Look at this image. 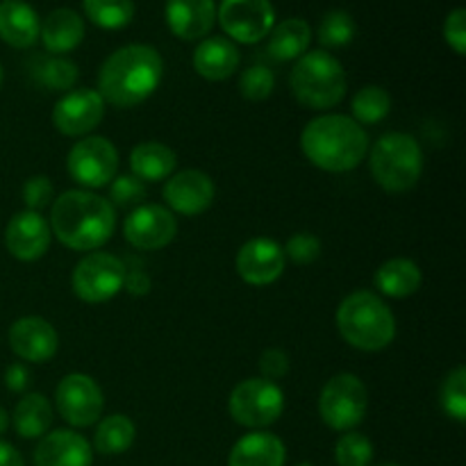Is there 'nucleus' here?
<instances>
[{"label":"nucleus","instance_id":"45","mask_svg":"<svg viewBox=\"0 0 466 466\" xmlns=\"http://www.w3.org/2000/svg\"><path fill=\"white\" fill-rule=\"evenodd\" d=\"M7 428H9V414H7V410L0 408V435H3Z\"/></svg>","mask_w":466,"mask_h":466},{"label":"nucleus","instance_id":"32","mask_svg":"<svg viewBox=\"0 0 466 466\" xmlns=\"http://www.w3.org/2000/svg\"><path fill=\"white\" fill-rule=\"evenodd\" d=\"M355 35H358V25H355V18L346 9H332V12H328L319 21L317 27L319 44L326 50L346 48L355 39Z\"/></svg>","mask_w":466,"mask_h":466},{"label":"nucleus","instance_id":"5","mask_svg":"<svg viewBox=\"0 0 466 466\" xmlns=\"http://www.w3.org/2000/svg\"><path fill=\"white\" fill-rule=\"evenodd\" d=\"M289 85L300 105L309 109H330L341 103L349 82L339 59L319 48L296 59Z\"/></svg>","mask_w":466,"mask_h":466},{"label":"nucleus","instance_id":"42","mask_svg":"<svg viewBox=\"0 0 466 466\" xmlns=\"http://www.w3.org/2000/svg\"><path fill=\"white\" fill-rule=\"evenodd\" d=\"M5 385H7L9 391L21 394V391H25L27 385H30V371H27L23 364H12V367H7V371H5Z\"/></svg>","mask_w":466,"mask_h":466},{"label":"nucleus","instance_id":"30","mask_svg":"<svg viewBox=\"0 0 466 466\" xmlns=\"http://www.w3.org/2000/svg\"><path fill=\"white\" fill-rule=\"evenodd\" d=\"M86 18L103 30H123L135 18V0H82Z\"/></svg>","mask_w":466,"mask_h":466},{"label":"nucleus","instance_id":"36","mask_svg":"<svg viewBox=\"0 0 466 466\" xmlns=\"http://www.w3.org/2000/svg\"><path fill=\"white\" fill-rule=\"evenodd\" d=\"M273 89H276V76H273L271 68L258 64V66H250L241 73L239 91L246 100H253V103L267 100L273 94Z\"/></svg>","mask_w":466,"mask_h":466},{"label":"nucleus","instance_id":"23","mask_svg":"<svg viewBox=\"0 0 466 466\" xmlns=\"http://www.w3.org/2000/svg\"><path fill=\"white\" fill-rule=\"evenodd\" d=\"M39 39L48 53H71L85 41V21L76 9L57 7L41 21Z\"/></svg>","mask_w":466,"mask_h":466},{"label":"nucleus","instance_id":"47","mask_svg":"<svg viewBox=\"0 0 466 466\" xmlns=\"http://www.w3.org/2000/svg\"><path fill=\"white\" fill-rule=\"evenodd\" d=\"M0 85H3V66H0Z\"/></svg>","mask_w":466,"mask_h":466},{"label":"nucleus","instance_id":"35","mask_svg":"<svg viewBox=\"0 0 466 466\" xmlns=\"http://www.w3.org/2000/svg\"><path fill=\"white\" fill-rule=\"evenodd\" d=\"M335 460L339 466H371L373 462V444L369 437L360 432H346L339 437L335 446Z\"/></svg>","mask_w":466,"mask_h":466},{"label":"nucleus","instance_id":"25","mask_svg":"<svg viewBox=\"0 0 466 466\" xmlns=\"http://www.w3.org/2000/svg\"><path fill=\"white\" fill-rule=\"evenodd\" d=\"M312 44V27L303 18H285L268 32V55L278 62H291L308 53Z\"/></svg>","mask_w":466,"mask_h":466},{"label":"nucleus","instance_id":"29","mask_svg":"<svg viewBox=\"0 0 466 466\" xmlns=\"http://www.w3.org/2000/svg\"><path fill=\"white\" fill-rule=\"evenodd\" d=\"M137 428L126 414H112L103 419L94 437V446L103 455H121L135 444Z\"/></svg>","mask_w":466,"mask_h":466},{"label":"nucleus","instance_id":"1","mask_svg":"<svg viewBox=\"0 0 466 466\" xmlns=\"http://www.w3.org/2000/svg\"><path fill=\"white\" fill-rule=\"evenodd\" d=\"M164 76L162 55L148 44L114 50L98 73V94L114 107H135L155 94Z\"/></svg>","mask_w":466,"mask_h":466},{"label":"nucleus","instance_id":"19","mask_svg":"<svg viewBox=\"0 0 466 466\" xmlns=\"http://www.w3.org/2000/svg\"><path fill=\"white\" fill-rule=\"evenodd\" d=\"M167 25L182 41H198L212 32L217 23L214 0H168Z\"/></svg>","mask_w":466,"mask_h":466},{"label":"nucleus","instance_id":"3","mask_svg":"<svg viewBox=\"0 0 466 466\" xmlns=\"http://www.w3.org/2000/svg\"><path fill=\"white\" fill-rule=\"evenodd\" d=\"M300 148L314 167L330 173H346L360 167L369 153V135L350 116L323 114L305 126Z\"/></svg>","mask_w":466,"mask_h":466},{"label":"nucleus","instance_id":"9","mask_svg":"<svg viewBox=\"0 0 466 466\" xmlns=\"http://www.w3.org/2000/svg\"><path fill=\"white\" fill-rule=\"evenodd\" d=\"M126 264L109 253H89L73 271V291L85 303H105L123 289Z\"/></svg>","mask_w":466,"mask_h":466},{"label":"nucleus","instance_id":"17","mask_svg":"<svg viewBox=\"0 0 466 466\" xmlns=\"http://www.w3.org/2000/svg\"><path fill=\"white\" fill-rule=\"evenodd\" d=\"M5 246L9 255L21 262H35L44 258L50 246V228L48 221L39 212H18L12 217L5 230Z\"/></svg>","mask_w":466,"mask_h":466},{"label":"nucleus","instance_id":"28","mask_svg":"<svg viewBox=\"0 0 466 466\" xmlns=\"http://www.w3.org/2000/svg\"><path fill=\"white\" fill-rule=\"evenodd\" d=\"M53 423V408L41 394H27L14 410V428L23 440H36L48 432Z\"/></svg>","mask_w":466,"mask_h":466},{"label":"nucleus","instance_id":"33","mask_svg":"<svg viewBox=\"0 0 466 466\" xmlns=\"http://www.w3.org/2000/svg\"><path fill=\"white\" fill-rule=\"evenodd\" d=\"M353 121L362 123V126H376V123L385 121L391 112V98L382 86H364L353 96Z\"/></svg>","mask_w":466,"mask_h":466},{"label":"nucleus","instance_id":"11","mask_svg":"<svg viewBox=\"0 0 466 466\" xmlns=\"http://www.w3.org/2000/svg\"><path fill=\"white\" fill-rule=\"evenodd\" d=\"M66 167L77 185L98 189L116 177L118 153L112 141L105 137H86L73 146Z\"/></svg>","mask_w":466,"mask_h":466},{"label":"nucleus","instance_id":"39","mask_svg":"<svg viewBox=\"0 0 466 466\" xmlns=\"http://www.w3.org/2000/svg\"><path fill=\"white\" fill-rule=\"evenodd\" d=\"M53 182L44 176H35L23 185V203L30 212H41L53 203Z\"/></svg>","mask_w":466,"mask_h":466},{"label":"nucleus","instance_id":"40","mask_svg":"<svg viewBox=\"0 0 466 466\" xmlns=\"http://www.w3.org/2000/svg\"><path fill=\"white\" fill-rule=\"evenodd\" d=\"M444 39L458 55L466 53V9L455 7L444 21Z\"/></svg>","mask_w":466,"mask_h":466},{"label":"nucleus","instance_id":"24","mask_svg":"<svg viewBox=\"0 0 466 466\" xmlns=\"http://www.w3.org/2000/svg\"><path fill=\"white\" fill-rule=\"evenodd\" d=\"M287 449L271 432H250L230 451L228 466H285Z\"/></svg>","mask_w":466,"mask_h":466},{"label":"nucleus","instance_id":"20","mask_svg":"<svg viewBox=\"0 0 466 466\" xmlns=\"http://www.w3.org/2000/svg\"><path fill=\"white\" fill-rule=\"evenodd\" d=\"M91 444L76 431H55L41 437L35 449V466H91Z\"/></svg>","mask_w":466,"mask_h":466},{"label":"nucleus","instance_id":"21","mask_svg":"<svg viewBox=\"0 0 466 466\" xmlns=\"http://www.w3.org/2000/svg\"><path fill=\"white\" fill-rule=\"evenodd\" d=\"M241 55L228 36H205L194 50V68L209 82L228 80L239 68Z\"/></svg>","mask_w":466,"mask_h":466},{"label":"nucleus","instance_id":"31","mask_svg":"<svg viewBox=\"0 0 466 466\" xmlns=\"http://www.w3.org/2000/svg\"><path fill=\"white\" fill-rule=\"evenodd\" d=\"M35 77L39 80L41 86L50 91H68L76 86L80 71H77L76 62L68 57L55 55V57H39L35 66Z\"/></svg>","mask_w":466,"mask_h":466},{"label":"nucleus","instance_id":"27","mask_svg":"<svg viewBox=\"0 0 466 466\" xmlns=\"http://www.w3.org/2000/svg\"><path fill=\"white\" fill-rule=\"evenodd\" d=\"M376 287L380 294L390 296V299H408V296L417 294L421 287V268L412 262V259L396 258L382 264L376 271Z\"/></svg>","mask_w":466,"mask_h":466},{"label":"nucleus","instance_id":"43","mask_svg":"<svg viewBox=\"0 0 466 466\" xmlns=\"http://www.w3.org/2000/svg\"><path fill=\"white\" fill-rule=\"evenodd\" d=\"M123 289L132 296H146L150 291V278L144 271H130L126 273L123 280Z\"/></svg>","mask_w":466,"mask_h":466},{"label":"nucleus","instance_id":"38","mask_svg":"<svg viewBox=\"0 0 466 466\" xmlns=\"http://www.w3.org/2000/svg\"><path fill=\"white\" fill-rule=\"evenodd\" d=\"M285 255L296 264H312L321 255V241L309 232H299L287 241Z\"/></svg>","mask_w":466,"mask_h":466},{"label":"nucleus","instance_id":"13","mask_svg":"<svg viewBox=\"0 0 466 466\" xmlns=\"http://www.w3.org/2000/svg\"><path fill=\"white\" fill-rule=\"evenodd\" d=\"M123 235L135 248L159 250L176 239L177 221L168 208L139 205L123 223Z\"/></svg>","mask_w":466,"mask_h":466},{"label":"nucleus","instance_id":"10","mask_svg":"<svg viewBox=\"0 0 466 466\" xmlns=\"http://www.w3.org/2000/svg\"><path fill=\"white\" fill-rule=\"evenodd\" d=\"M217 18L230 41L258 44L276 25V9L271 0H223Z\"/></svg>","mask_w":466,"mask_h":466},{"label":"nucleus","instance_id":"16","mask_svg":"<svg viewBox=\"0 0 466 466\" xmlns=\"http://www.w3.org/2000/svg\"><path fill=\"white\" fill-rule=\"evenodd\" d=\"M214 194L217 189H214L212 177L196 168L176 173L164 185V200L168 209L185 217H198L208 212L214 203Z\"/></svg>","mask_w":466,"mask_h":466},{"label":"nucleus","instance_id":"26","mask_svg":"<svg viewBox=\"0 0 466 466\" xmlns=\"http://www.w3.org/2000/svg\"><path fill=\"white\" fill-rule=\"evenodd\" d=\"M176 153L157 141H144L130 153L132 176L139 177L141 182L168 180L176 171Z\"/></svg>","mask_w":466,"mask_h":466},{"label":"nucleus","instance_id":"48","mask_svg":"<svg viewBox=\"0 0 466 466\" xmlns=\"http://www.w3.org/2000/svg\"><path fill=\"white\" fill-rule=\"evenodd\" d=\"M299 466H314V464H309V462H305V464H299Z\"/></svg>","mask_w":466,"mask_h":466},{"label":"nucleus","instance_id":"22","mask_svg":"<svg viewBox=\"0 0 466 466\" xmlns=\"http://www.w3.org/2000/svg\"><path fill=\"white\" fill-rule=\"evenodd\" d=\"M41 21L25 0H0V39L12 48H32L39 41Z\"/></svg>","mask_w":466,"mask_h":466},{"label":"nucleus","instance_id":"2","mask_svg":"<svg viewBox=\"0 0 466 466\" xmlns=\"http://www.w3.org/2000/svg\"><path fill=\"white\" fill-rule=\"evenodd\" d=\"M50 230L73 250H96L116 230V209L103 196L89 191H64L55 198Z\"/></svg>","mask_w":466,"mask_h":466},{"label":"nucleus","instance_id":"46","mask_svg":"<svg viewBox=\"0 0 466 466\" xmlns=\"http://www.w3.org/2000/svg\"><path fill=\"white\" fill-rule=\"evenodd\" d=\"M376 466H400V464H394V462H385V464H376Z\"/></svg>","mask_w":466,"mask_h":466},{"label":"nucleus","instance_id":"37","mask_svg":"<svg viewBox=\"0 0 466 466\" xmlns=\"http://www.w3.org/2000/svg\"><path fill=\"white\" fill-rule=\"evenodd\" d=\"M109 198L118 208H135L146 198V185L135 176H118L109 187Z\"/></svg>","mask_w":466,"mask_h":466},{"label":"nucleus","instance_id":"15","mask_svg":"<svg viewBox=\"0 0 466 466\" xmlns=\"http://www.w3.org/2000/svg\"><path fill=\"white\" fill-rule=\"evenodd\" d=\"M237 271L241 280L253 287L271 285L285 273V250L278 241L255 237L237 253Z\"/></svg>","mask_w":466,"mask_h":466},{"label":"nucleus","instance_id":"4","mask_svg":"<svg viewBox=\"0 0 466 466\" xmlns=\"http://www.w3.org/2000/svg\"><path fill=\"white\" fill-rule=\"evenodd\" d=\"M337 328L346 344L367 353L387 349L396 337L394 314L385 300L371 291H355L346 296L337 309Z\"/></svg>","mask_w":466,"mask_h":466},{"label":"nucleus","instance_id":"7","mask_svg":"<svg viewBox=\"0 0 466 466\" xmlns=\"http://www.w3.org/2000/svg\"><path fill=\"white\" fill-rule=\"evenodd\" d=\"M367 387L353 373L332 376L319 396V414L323 423L337 432H350L358 428L367 417Z\"/></svg>","mask_w":466,"mask_h":466},{"label":"nucleus","instance_id":"18","mask_svg":"<svg viewBox=\"0 0 466 466\" xmlns=\"http://www.w3.org/2000/svg\"><path fill=\"white\" fill-rule=\"evenodd\" d=\"M57 346V332L41 317H23L9 328V349L25 362H48Z\"/></svg>","mask_w":466,"mask_h":466},{"label":"nucleus","instance_id":"41","mask_svg":"<svg viewBox=\"0 0 466 466\" xmlns=\"http://www.w3.org/2000/svg\"><path fill=\"white\" fill-rule=\"evenodd\" d=\"M259 371L267 380H280L289 373V355L280 349L264 350L259 358Z\"/></svg>","mask_w":466,"mask_h":466},{"label":"nucleus","instance_id":"14","mask_svg":"<svg viewBox=\"0 0 466 466\" xmlns=\"http://www.w3.org/2000/svg\"><path fill=\"white\" fill-rule=\"evenodd\" d=\"M105 116V100L96 89H73L55 105L53 123L62 135L82 137L98 127Z\"/></svg>","mask_w":466,"mask_h":466},{"label":"nucleus","instance_id":"12","mask_svg":"<svg viewBox=\"0 0 466 466\" xmlns=\"http://www.w3.org/2000/svg\"><path fill=\"white\" fill-rule=\"evenodd\" d=\"M55 403H57V412L62 414L64 421L76 428L94 426L105 408L103 391L96 385L94 378L85 376V373H71L64 378L57 385Z\"/></svg>","mask_w":466,"mask_h":466},{"label":"nucleus","instance_id":"44","mask_svg":"<svg viewBox=\"0 0 466 466\" xmlns=\"http://www.w3.org/2000/svg\"><path fill=\"white\" fill-rule=\"evenodd\" d=\"M0 466H23L21 453L3 440H0Z\"/></svg>","mask_w":466,"mask_h":466},{"label":"nucleus","instance_id":"8","mask_svg":"<svg viewBox=\"0 0 466 466\" xmlns=\"http://www.w3.org/2000/svg\"><path fill=\"white\" fill-rule=\"evenodd\" d=\"M230 417L244 428H267L280 419L285 410V394L267 378H248L232 390Z\"/></svg>","mask_w":466,"mask_h":466},{"label":"nucleus","instance_id":"6","mask_svg":"<svg viewBox=\"0 0 466 466\" xmlns=\"http://www.w3.org/2000/svg\"><path fill=\"white\" fill-rule=\"evenodd\" d=\"M371 176L391 194L410 191L423 173V153L417 139L405 132H390L380 137L369 155Z\"/></svg>","mask_w":466,"mask_h":466},{"label":"nucleus","instance_id":"34","mask_svg":"<svg viewBox=\"0 0 466 466\" xmlns=\"http://www.w3.org/2000/svg\"><path fill=\"white\" fill-rule=\"evenodd\" d=\"M441 410L458 423L466 421V369L458 367L444 378L440 390Z\"/></svg>","mask_w":466,"mask_h":466}]
</instances>
